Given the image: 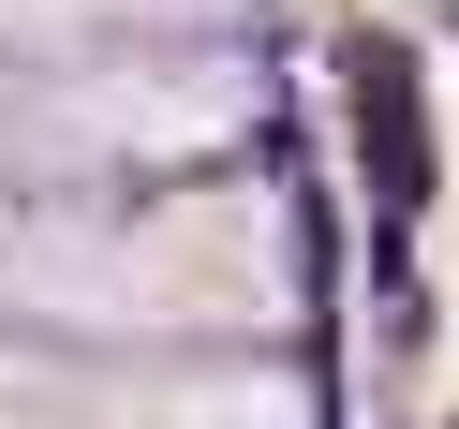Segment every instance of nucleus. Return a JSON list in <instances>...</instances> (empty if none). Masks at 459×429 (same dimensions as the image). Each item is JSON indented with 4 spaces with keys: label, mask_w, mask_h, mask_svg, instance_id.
<instances>
[{
    "label": "nucleus",
    "mask_w": 459,
    "mask_h": 429,
    "mask_svg": "<svg viewBox=\"0 0 459 429\" xmlns=\"http://www.w3.org/2000/svg\"><path fill=\"white\" fill-rule=\"evenodd\" d=\"M15 296L30 311H74V326H149V340H238V326H281L297 267H281V208L267 193H149L119 222H74V237H30L15 252Z\"/></svg>",
    "instance_id": "obj_1"
},
{
    "label": "nucleus",
    "mask_w": 459,
    "mask_h": 429,
    "mask_svg": "<svg viewBox=\"0 0 459 429\" xmlns=\"http://www.w3.org/2000/svg\"><path fill=\"white\" fill-rule=\"evenodd\" d=\"M238 74H193V60H163V74H45V90H15L0 119H15V149L45 163V178H74V163H149V149H208L222 119H238Z\"/></svg>",
    "instance_id": "obj_2"
},
{
    "label": "nucleus",
    "mask_w": 459,
    "mask_h": 429,
    "mask_svg": "<svg viewBox=\"0 0 459 429\" xmlns=\"http://www.w3.org/2000/svg\"><path fill=\"white\" fill-rule=\"evenodd\" d=\"M90 429H311L297 370H104Z\"/></svg>",
    "instance_id": "obj_3"
},
{
    "label": "nucleus",
    "mask_w": 459,
    "mask_h": 429,
    "mask_svg": "<svg viewBox=\"0 0 459 429\" xmlns=\"http://www.w3.org/2000/svg\"><path fill=\"white\" fill-rule=\"evenodd\" d=\"M15 15H178V0H15Z\"/></svg>",
    "instance_id": "obj_4"
}]
</instances>
